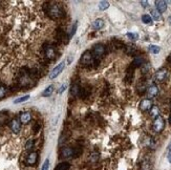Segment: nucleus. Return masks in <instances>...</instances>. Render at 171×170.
Returning <instances> with one entry per match:
<instances>
[{
    "mask_svg": "<svg viewBox=\"0 0 171 170\" xmlns=\"http://www.w3.org/2000/svg\"><path fill=\"white\" fill-rule=\"evenodd\" d=\"M164 127H165V120L162 116H158L155 119V121H153V130L155 132H161L163 131Z\"/></svg>",
    "mask_w": 171,
    "mask_h": 170,
    "instance_id": "20e7f679",
    "label": "nucleus"
},
{
    "mask_svg": "<svg viewBox=\"0 0 171 170\" xmlns=\"http://www.w3.org/2000/svg\"><path fill=\"white\" fill-rule=\"evenodd\" d=\"M46 13L50 18L53 19H59L64 15V11L60 4L56 3V2H49L47 3L46 7Z\"/></svg>",
    "mask_w": 171,
    "mask_h": 170,
    "instance_id": "f257e3e1",
    "label": "nucleus"
},
{
    "mask_svg": "<svg viewBox=\"0 0 171 170\" xmlns=\"http://www.w3.org/2000/svg\"><path fill=\"white\" fill-rule=\"evenodd\" d=\"M159 92V88L158 86H155V85H151L149 88L147 89V93L148 96H150V97H155V96L158 95Z\"/></svg>",
    "mask_w": 171,
    "mask_h": 170,
    "instance_id": "dca6fc26",
    "label": "nucleus"
},
{
    "mask_svg": "<svg viewBox=\"0 0 171 170\" xmlns=\"http://www.w3.org/2000/svg\"><path fill=\"white\" fill-rule=\"evenodd\" d=\"M151 108H152V101L150 99H144L141 101V103H140V109L141 110L146 111V110H149Z\"/></svg>",
    "mask_w": 171,
    "mask_h": 170,
    "instance_id": "1a4fd4ad",
    "label": "nucleus"
},
{
    "mask_svg": "<svg viewBox=\"0 0 171 170\" xmlns=\"http://www.w3.org/2000/svg\"><path fill=\"white\" fill-rule=\"evenodd\" d=\"M141 4H142L144 7H148V1H141Z\"/></svg>",
    "mask_w": 171,
    "mask_h": 170,
    "instance_id": "c9c22d12",
    "label": "nucleus"
},
{
    "mask_svg": "<svg viewBox=\"0 0 171 170\" xmlns=\"http://www.w3.org/2000/svg\"><path fill=\"white\" fill-rule=\"evenodd\" d=\"M103 26H104V20L103 19H96V20L94 21V23H92V27L95 28V30H101Z\"/></svg>",
    "mask_w": 171,
    "mask_h": 170,
    "instance_id": "2eb2a0df",
    "label": "nucleus"
},
{
    "mask_svg": "<svg viewBox=\"0 0 171 170\" xmlns=\"http://www.w3.org/2000/svg\"><path fill=\"white\" fill-rule=\"evenodd\" d=\"M32 120V115L30 112H22L20 115V118H19V121L22 124H27L29 122Z\"/></svg>",
    "mask_w": 171,
    "mask_h": 170,
    "instance_id": "4468645a",
    "label": "nucleus"
},
{
    "mask_svg": "<svg viewBox=\"0 0 171 170\" xmlns=\"http://www.w3.org/2000/svg\"><path fill=\"white\" fill-rule=\"evenodd\" d=\"M168 20H169V23L171 24V16L169 17V19H168Z\"/></svg>",
    "mask_w": 171,
    "mask_h": 170,
    "instance_id": "58836bf2",
    "label": "nucleus"
},
{
    "mask_svg": "<svg viewBox=\"0 0 171 170\" xmlns=\"http://www.w3.org/2000/svg\"><path fill=\"white\" fill-rule=\"evenodd\" d=\"M72 59H74V57H72V56H69V57H68V60H67V64L71 63V62H72Z\"/></svg>",
    "mask_w": 171,
    "mask_h": 170,
    "instance_id": "e433bc0d",
    "label": "nucleus"
},
{
    "mask_svg": "<svg viewBox=\"0 0 171 170\" xmlns=\"http://www.w3.org/2000/svg\"><path fill=\"white\" fill-rule=\"evenodd\" d=\"M57 38H58V40L60 42H62V43H67L69 40V36H67L65 32L60 31V30H59L58 33H57Z\"/></svg>",
    "mask_w": 171,
    "mask_h": 170,
    "instance_id": "ddd939ff",
    "label": "nucleus"
},
{
    "mask_svg": "<svg viewBox=\"0 0 171 170\" xmlns=\"http://www.w3.org/2000/svg\"><path fill=\"white\" fill-rule=\"evenodd\" d=\"M167 75H168L167 69L161 68V69L158 70V72L155 73V80L159 81V82H163L165 79L167 78Z\"/></svg>",
    "mask_w": 171,
    "mask_h": 170,
    "instance_id": "9b49d317",
    "label": "nucleus"
},
{
    "mask_svg": "<svg viewBox=\"0 0 171 170\" xmlns=\"http://www.w3.org/2000/svg\"><path fill=\"white\" fill-rule=\"evenodd\" d=\"M150 115H151V117L152 118H156L158 116H159V108L156 106H152V108H151V110H150Z\"/></svg>",
    "mask_w": 171,
    "mask_h": 170,
    "instance_id": "5701e85b",
    "label": "nucleus"
},
{
    "mask_svg": "<svg viewBox=\"0 0 171 170\" xmlns=\"http://www.w3.org/2000/svg\"><path fill=\"white\" fill-rule=\"evenodd\" d=\"M33 130H34V132H38L39 130H40V124L36 122V123L34 124V126H33Z\"/></svg>",
    "mask_w": 171,
    "mask_h": 170,
    "instance_id": "72a5a7b5",
    "label": "nucleus"
},
{
    "mask_svg": "<svg viewBox=\"0 0 171 170\" xmlns=\"http://www.w3.org/2000/svg\"><path fill=\"white\" fill-rule=\"evenodd\" d=\"M109 7V2L107 1H100L99 2V8L101 11H105Z\"/></svg>",
    "mask_w": 171,
    "mask_h": 170,
    "instance_id": "4be33fe9",
    "label": "nucleus"
},
{
    "mask_svg": "<svg viewBox=\"0 0 171 170\" xmlns=\"http://www.w3.org/2000/svg\"><path fill=\"white\" fill-rule=\"evenodd\" d=\"M69 169H71V164H69L68 162H62V163H60L55 168V170H69Z\"/></svg>",
    "mask_w": 171,
    "mask_h": 170,
    "instance_id": "f3484780",
    "label": "nucleus"
},
{
    "mask_svg": "<svg viewBox=\"0 0 171 170\" xmlns=\"http://www.w3.org/2000/svg\"><path fill=\"white\" fill-rule=\"evenodd\" d=\"M155 7H156V11H158L159 14L164 13L165 11L167 10V2L163 1V0H158V1H155Z\"/></svg>",
    "mask_w": 171,
    "mask_h": 170,
    "instance_id": "f8f14e48",
    "label": "nucleus"
},
{
    "mask_svg": "<svg viewBox=\"0 0 171 170\" xmlns=\"http://www.w3.org/2000/svg\"><path fill=\"white\" fill-rule=\"evenodd\" d=\"M66 88H67V83H64V84L61 85V87H60V88H59L58 92H59V93H62V92H63L64 90H65Z\"/></svg>",
    "mask_w": 171,
    "mask_h": 170,
    "instance_id": "f704fd0d",
    "label": "nucleus"
},
{
    "mask_svg": "<svg viewBox=\"0 0 171 170\" xmlns=\"http://www.w3.org/2000/svg\"><path fill=\"white\" fill-rule=\"evenodd\" d=\"M143 64V58H140V57H136V60L133 62V66L136 67V66H140V65Z\"/></svg>",
    "mask_w": 171,
    "mask_h": 170,
    "instance_id": "cd10ccee",
    "label": "nucleus"
},
{
    "mask_svg": "<svg viewBox=\"0 0 171 170\" xmlns=\"http://www.w3.org/2000/svg\"><path fill=\"white\" fill-rule=\"evenodd\" d=\"M7 87L3 86V85H0V100L5 97V95H7Z\"/></svg>",
    "mask_w": 171,
    "mask_h": 170,
    "instance_id": "393cba45",
    "label": "nucleus"
},
{
    "mask_svg": "<svg viewBox=\"0 0 171 170\" xmlns=\"http://www.w3.org/2000/svg\"><path fill=\"white\" fill-rule=\"evenodd\" d=\"M151 17L155 20H159L161 19V14H159L156 10H151Z\"/></svg>",
    "mask_w": 171,
    "mask_h": 170,
    "instance_id": "b1692460",
    "label": "nucleus"
},
{
    "mask_svg": "<svg viewBox=\"0 0 171 170\" xmlns=\"http://www.w3.org/2000/svg\"><path fill=\"white\" fill-rule=\"evenodd\" d=\"M30 99V96L29 95H26V96H23V97H21V98H18V99H16L15 101H14V103L15 104H18V103H21V102H24V101H27Z\"/></svg>",
    "mask_w": 171,
    "mask_h": 170,
    "instance_id": "a878e982",
    "label": "nucleus"
},
{
    "mask_svg": "<svg viewBox=\"0 0 171 170\" xmlns=\"http://www.w3.org/2000/svg\"><path fill=\"white\" fill-rule=\"evenodd\" d=\"M64 66H65V62H61V63H59L57 66L52 70V73H49L50 80H53V79H55L56 77H58V76L60 75V73L64 69Z\"/></svg>",
    "mask_w": 171,
    "mask_h": 170,
    "instance_id": "423d86ee",
    "label": "nucleus"
},
{
    "mask_svg": "<svg viewBox=\"0 0 171 170\" xmlns=\"http://www.w3.org/2000/svg\"><path fill=\"white\" fill-rule=\"evenodd\" d=\"M77 27H78V21H75V23L74 25H72V31H71V33H69V38H72V36L76 34V31H77Z\"/></svg>",
    "mask_w": 171,
    "mask_h": 170,
    "instance_id": "bb28decb",
    "label": "nucleus"
},
{
    "mask_svg": "<svg viewBox=\"0 0 171 170\" xmlns=\"http://www.w3.org/2000/svg\"><path fill=\"white\" fill-rule=\"evenodd\" d=\"M44 56H45L47 60H54L56 58V50L54 46L47 45V46L44 47Z\"/></svg>",
    "mask_w": 171,
    "mask_h": 170,
    "instance_id": "0eeeda50",
    "label": "nucleus"
},
{
    "mask_svg": "<svg viewBox=\"0 0 171 170\" xmlns=\"http://www.w3.org/2000/svg\"><path fill=\"white\" fill-rule=\"evenodd\" d=\"M148 50H149V52L150 53H152V54H158L159 53V50H161V47L158 46V45H149V47H148Z\"/></svg>",
    "mask_w": 171,
    "mask_h": 170,
    "instance_id": "aec40b11",
    "label": "nucleus"
},
{
    "mask_svg": "<svg viewBox=\"0 0 171 170\" xmlns=\"http://www.w3.org/2000/svg\"><path fill=\"white\" fill-rule=\"evenodd\" d=\"M54 92V85H49V86H47L45 89H44V92H42V96L43 97H49L50 95Z\"/></svg>",
    "mask_w": 171,
    "mask_h": 170,
    "instance_id": "a211bd4d",
    "label": "nucleus"
},
{
    "mask_svg": "<svg viewBox=\"0 0 171 170\" xmlns=\"http://www.w3.org/2000/svg\"><path fill=\"white\" fill-rule=\"evenodd\" d=\"M82 150L80 148H72V147H65L60 151V157L62 158H78Z\"/></svg>",
    "mask_w": 171,
    "mask_h": 170,
    "instance_id": "f03ea898",
    "label": "nucleus"
},
{
    "mask_svg": "<svg viewBox=\"0 0 171 170\" xmlns=\"http://www.w3.org/2000/svg\"><path fill=\"white\" fill-rule=\"evenodd\" d=\"M91 54H92V56H94V58H101V57H103L104 56V54H105V47H104V45H102V44H96L94 46V49H92L91 50Z\"/></svg>",
    "mask_w": 171,
    "mask_h": 170,
    "instance_id": "39448f33",
    "label": "nucleus"
},
{
    "mask_svg": "<svg viewBox=\"0 0 171 170\" xmlns=\"http://www.w3.org/2000/svg\"><path fill=\"white\" fill-rule=\"evenodd\" d=\"M10 127L12 129V131L14 134H18L21 129V123L18 119H13L12 121L10 122Z\"/></svg>",
    "mask_w": 171,
    "mask_h": 170,
    "instance_id": "6e6552de",
    "label": "nucleus"
},
{
    "mask_svg": "<svg viewBox=\"0 0 171 170\" xmlns=\"http://www.w3.org/2000/svg\"><path fill=\"white\" fill-rule=\"evenodd\" d=\"M167 61L169 62V63H171V54H170V56H169V57H168V58H167Z\"/></svg>",
    "mask_w": 171,
    "mask_h": 170,
    "instance_id": "4c0bfd02",
    "label": "nucleus"
},
{
    "mask_svg": "<svg viewBox=\"0 0 171 170\" xmlns=\"http://www.w3.org/2000/svg\"><path fill=\"white\" fill-rule=\"evenodd\" d=\"M37 160H38V153L36 151H33L27 155L26 158V164L30 166H33L37 163Z\"/></svg>",
    "mask_w": 171,
    "mask_h": 170,
    "instance_id": "9d476101",
    "label": "nucleus"
},
{
    "mask_svg": "<svg viewBox=\"0 0 171 170\" xmlns=\"http://www.w3.org/2000/svg\"><path fill=\"white\" fill-rule=\"evenodd\" d=\"M49 160L47 158V160H45V162H44L41 170H49Z\"/></svg>",
    "mask_w": 171,
    "mask_h": 170,
    "instance_id": "473e14b6",
    "label": "nucleus"
},
{
    "mask_svg": "<svg viewBox=\"0 0 171 170\" xmlns=\"http://www.w3.org/2000/svg\"><path fill=\"white\" fill-rule=\"evenodd\" d=\"M127 37L129 39H131V40H138L139 39V35L136 33H128Z\"/></svg>",
    "mask_w": 171,
    "mask_h": 170,
    "instance_id": "c756f323",
    "label": "nucleus"
},
{
    "mask_svg": "<svg viewBox=\"0 0 171 170\" xmlns=\"http://www.w3.org/2000/svg\"><path fill=\"white\" fill-rule=\"evenodd\" d=\"M96 63H99V60L94 58L91 52H89V50H86L80 59V64L83 65V66H90V65Z\"/></svg>",
    "mask_w": 171,
    "mask_h": 170,
    "instance_id": "7ed1b4c3",
    "label": "nucleus"
},
{
    "mask_svg": "<svg viewBox=\"0 0 171 170\" xmlns=\"http://www.w3.org/2000/svg\"><path fill=\"white\" fill-rule=\"evenodd\" d=\"M142 21L144 22L145 24H150V23H152V18H151V16L150 15H143L142 16Z\"/></svg>",
    "mask_w": 171,
    "mask_h": 170,
    "instance_id": "412c9836",
    "label": "nucleus"
},
{
    "mask_svg": "<svg viewBox=\"0 0 171 170\" xmlns=\"http://www.w3.org/2000/svg\"><path fill=\"white\" fill-rule=\"evenodd\" d=\"M79 90H80V86L78 84H74L71 88V95L72 97H76V96L79 95Z\"/></svg>",
    "mask_w": 171,
    "mask_h": 170,
    "instance_id": "6ab92c4d",
    "label": "nucleus"
},
{
    "mask_svg": "<svg viewBox=\"0 0 171 170\" xmlns=\"http://www.w3.org/2000/svg\"><path fill=\"white\" fill-rule=\"evenodd\" d=\"M170 123H171V116H170Z\"/></svg>",
    "mask_w": 171,
    "mask_h": 170,
    "instance_id": "ea45409f",
    "label": "nucleus"
},
{
    "mask_svg": "<svg viewBox=\"0 0 171 170\" xmlns=\"http://www.w3.org/2000/svg\"><path fill=\"white\" fill-rule=\"evenodd\" d=\"M33 146H34V140H29L26 142V144H25V149L30 150L33 148Z\"/></svg>",
    "mask_w": 171,
    "mask_h": 170,
    "instance_id": "2f4dec72",
    "label": "nucleus"
},
{
    "mask_svg": "<svg viewBox=\"0 0 171 170\" xmlns=\"http://www.w3.org/2000/svg\"><path fill=\"white\" fill-rule=\"evenodd\" d=\"M142 169H143V170H151V163L147 162V161H145V162H143Z\"/></svg>",
    "mask_w": 171,
    "mask_h": 170,
    "instance_id": "c85d7f7f",
    "label": "nucleus"
},
{
    "mask_svg": "<svg viewBox=\"0 0 171 170\" xmlns=\"http://www.w3.org/2000/svg\"><path fill=\"white\" fill-rule=\"evenodd\" d=\"M98 158H99V153H98V152H92L90 157H89V160H90L91 162H96V161H98Z\"/></svg>",
    "mask_w": 171,
    "mask_h": 170,
    "instance_id": "7c9ffc66",
    "label": "nucleus"
}]
</instances>
